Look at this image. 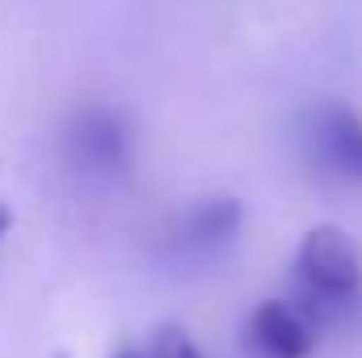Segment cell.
<instances>
[{"label":"cell","mask_w":362,"mask_h":358,"mask_svg":"<svg viewBox=\"0 0 362 358\" xmlns=\"http://www.w3.org/2000/svg\"><path fill=\"white\" fill-rule=\"evenodd\" d=\"M299 274L320 299H350L362 287V258L341 228H312L299 245Z\"/></svg>","instance_id":"6da1fadb"},{"label":"cell","mask_w":362,"mask_h":358,"mask_svg":"<svg viewBox=\"0 0 362 358\" xmlns=\"http://www.w3.org/2000/svg\"><path fill=\"white\" fill-rule=\"evenodd\" d=\"M245 346L253 358H308L316 350V321L286 299H266L249 316Z\"/></svg>","instance_id":"7a4b0ae2"},{"label":"cell","mask_w":362,"mask_h":358,"mask_svg":"<svg viewBox=\"0 0 362 358\" xmlns=\"http://www.w3.org/2000/svg\"><path fill=\"white\" fill-rule=\"evenodd\" d=\"M68 152L89 173H122L131 161L127 127L114 110H81L68 127Z\"/></svg>","instance_id":"3957f363"},{"label":"cell","mask_w":362,"mask_h":358,"mask_svg":"<svg viewBox=\"0 0 362 358\" xmlns=\"http://www.w3.org/2000/svg\"><path fill=\"white\" fill-rule=\"evenodd\" d=\"M312 152L337 178L362 181V118L350 105H320L312 114Z\"/></svg>","instance_id":"277c9868"},{"label":"cell","mask_w":362,"mask_h":358,"mask_svg":"<svg viewBox=\"0 0 362 358\" xmlns=\"http://www.w3.org/2000/svg\"><path fill=\"white\" fill-rule=\"evenodd\" d=\"M240 219H245V207L236 198H206L194 211H185L177 236H181V245H189L198 253L202 249H219V245H228L236 236Z\"/></svg>","instance_id":"5b68a950"},{"label":"cell","mask_w":362,"mask_h":358,"mask_svg":"<svg viewBox=\"0 0 362 358\" xmlns=\"http://www.w3.org/2000/svg\"><path fill=\"white\" fill-rule=\"evenodd\" d=\"M139 358H202V350L194 346V337H189L181 325H160V329L152 333L148 354H139Z\"/></svg>","instance_id":"8992f818"},{"label":"cell","mask_w":362,"mask_h":358,"mask_svg":"<svg viewBox=\"0 0 362 358\" xmlns=\"http://www.w3.org/2000/svg\"><path fill=\"white\" fill-rule=\"evenodd\" d=\"M8 224H13V215H8V207L0 202V241H4V232H8Z\"/></svg>","instance_id":"52a82bcc"},{"label":"cell","mask_w":362,"mask_h":358,"mask_svg":"<svg viewBox=\"0 0 362 358\" xmlns=\"http://www.w3.org/2000/svg\"><path fill=\"white\" fill-rule=\"evenodd\" d=\"M118 358H139V354H135V350H122V354H118Z\"/></svg>","instance_id":"ba28073f"}]
</instances>
